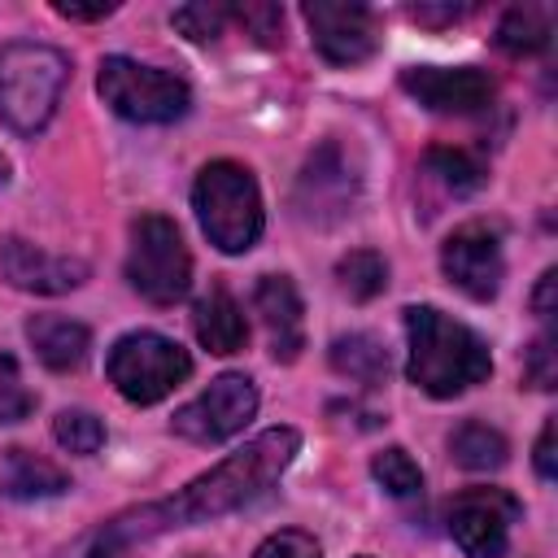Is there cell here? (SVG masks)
<instances>
[{"label": "cell", "mask_w": 558, "mask_h": 558, "mask_svg": "<svg viewBox=\"0 0 558 558\" xmlns=\"http://www.w3.org/2000/svg\"><path fill=\"white\" fill-rule=\"evenodd\" d=\"M296 449H301V432L296 427H266L244 449L222 458L214 471H205L187 488H179L174 497L135 506V510L109 519L100 527V536H96V549H126V545L148 541L157 532L187 527V523H209L218 514L244 510L248 501H257L292 466Z\"/></svg>", "instance_id": "cell-1"}, {"label": "cell", "mask_w": 558, "mask_h": 558, "mask_svg": "<svg viewBox=\"0 0 558 558\" xmlns=\"http://www.w3.org/2000/svg\"><path fill=\"white\" fill-rule=\"evenodd\" d=\"M405 375L427 397H458L493 375L488 344L458 318L440 314L436 305H410L405 310Z\"/></svg>", "instance_id": "cell-2"}, {"label": "cell", "mask_w": 558, "mask_h": 558, "mask_svg": "<svg viewBox=\"0 0 558 558\" xmlns=\"http://www.w3.org/2000/svg\"><path fill=\"white\" fill-rule=\"evenodd\" d=\"M70 61L52 44L13 39L0 48V122L17 135H35L61 105Z\"/></svg>", "instance_id": "cell-3"}, {"label": "cell", "mask_w": 558, "mask_h": 558, "mask_svg": "<svg viewBox=\"0 0 558 558\" xmlns=\"http://www.w3.org/2000/svg\"><path fill=\"white\" fill-rule=\"evenodd\" d=\"M192 209L201 231L222 253H248L262 235V192L240 161H209L192 183Z\"/></svg>", "instance_id": "cell-4"}, {"label": "cell", "mask_w": 558, "mask_h": 558, "mask_svg": "<svg viewBox=\"0 0 558 558\" xmlns=\"http://www.w3.org/2000/svg\"><path fill=\"white\" fill-rule=\"evenodd\" d=\"M96 92L100 100L126 118V122H179L192 105V92L179 74L157 70V65H140L131 57H105L100 74H96Z\"/></svg>", "instance_id": "cell-5"}, {"label": "cell", "mask_w": 558, "mask_h": 558, "mask_svg": "<svg viewBox=\"0 0 558 558\" xmlns=\"http://www.w3.org/2000/svg\"><path fill=\"white\" fill-rule=\"evenodd\" d=\"M126 283L153 301L174 305L192 288V257L179 235V227L166 214H144L131 222V248H126Z\"/></svg>", "instance_id": "cell-6"}, {"label": "cell", "mask_w": 558, "mask_h": 558, "mask_svg": "<svg viewBox=\"0 0 558 558\" xmlns=\"http://www.w3.org/2000/svg\"><path fill=\"white\" fill-rule=\"evenodd\" d=\"M105 371H109V384L131 405H153V401L170 397L192 375V357L179 340H170L161 331H126L109 349Z\"/></svg>", "instance_id": "cell-7"}, {"label": "cell", "mask_w": 558, "mask_h": 558, "mask_svg": "<svg viewBox=\"0 0 558 558\" xmlns=\"http://www.w3.org/2000/svg\"><path fill=\"white\" fill-rule=\"evenodd\" d=\"M257 414V388L248 375L227 371L218 375L201 397H192L187 405L174 410L170 432L192 440V445H218L231 440L235 432H244V423Z\"/></svg>", "instance_id": "cell-8"}, {"label": "cell", "mask_w": 558, "mask_h": 558, "mask_svg": "<svg viewBox=\"0 0 558 558\" xmlns=\"http://www.w3.org/2000/svg\"><path fill=\"white\" fill-rule=\"evenodd\" d=\"M301 17L310 26L314 48L331 65H357V61L375 57V48H379V13L371 4L310 0V4H301Z\"/></svg>", "instance_id": "cell-9"}, {"label": "cell", "mask_w": 558, "mask_h": 558, "mask_svg": "<svg viewBox=\"0 0 558 558\" xmlns=\"http://www.w3.org/2000/svg\"><path fill=\"white\" fill-rule=\"evenodd\" d=\"M523 506L506 488H466L449 506V536L466 558H501Z\"/></svg>", "instance_id": "cell-10"}, {"label": "cell", "mask_w": 558, "mask_h": 558, "mask_svg": "<svg viewBox=\"0 0 558 558\" xmlns=\"http://www.w3.org/2000/svg\"><path fill=\"white\" fill-rule=\"evenodd\" d=\"M440 270L471 301H493L497 288H501V275H506L497 227H488V222H462L440 244Z\"/></svg>", "instance_id": "cell-11"}, {"label": "cell", "mask_w": 558, "mask_h": 558, "mask_svg": "<svg viewBox=\"0 0 558 558\" xmlns=\"http://www.w3.org/2000/svg\"><path fill=\"white\" fill-rule=\"evenodd\" d=\"M401 87L432 113H480L497 96L493 74L475 65H410L401 70Z\"/></svg>", "instance_id": "cell-12"}, {"label": "cell", "mask_w": 558, "mask_h": 558, "mask_svg": "<svg viewBox=\"0 0 558 558\" xmlns=\"http://www.w3.org/2000/svg\"><path fill=\"white\" fill-rule=\"evenodd\" d=\"M353 196H357V174H353L344 148L323 144L318 153H310V161L296 179L301 214L314 218V222H331V218H344L353 209Z\"/></svg>", "instance_id": "cell-13"}, {"label": "cell", "mask_w": 558, "mask_h": 558, "mask_svg": "<svg viewBox=\"0 0 558 558\" xmlns=\"http://www.w3.org/2000/svg\"><path fill=\"white\" fill-rule=\"evenodd\" d=\"M0 270L13 288L22 292H35V296H61V292H74L83 279H87V266L78 257H61V253H48L31 240H17V235H4L0 240Z\"/></svg>", "instance_id": "cell-14"}, {"label": "cell", "mask_w": 558, "mask_h": 558, "mask_svg": "<svg viewBox=\"0 0 558 558\" xmlns=\"http://www.w3.org/2000/svg\"><path fill=\"white\" fill-rule=\"evenodd\" d=\"M253 310L270 336L275 362H296L305 349V310H301L296 283L288 275H262L253 292Z\"/></svg>", "instance_id": "cell-15"}, {"label": "cell", "mask_w": 558, "mask_h": 558, "mask_svg": "<svg viewBox=\"0 0 558 558\" xmlns=\"http://www.w3.org/2000/svg\"><path fill=\"white\" fill-rule=\"evenodd\" d=\"M26 340L48 371H78L87 362V349H92V331L65 314H31Z\"/></svg>", "instance_id": "cell-16"}, {"label": "cell", "mask_w": 558, "mask_h": 558, "mask_svg": "<svg viewBox=\"0 0 558 558\" xmlns=\"http://www.w3.org/2000/svg\"><path fill=\"white\" fill-rule=\"evenodd\" d=\"M192 331H196V340H201L209 353L227 357V353H240V349H244V340H248V318H244V310L235 305V296H231L227 288H209V292L192 305Z\"/></svg>", "instance_id": "cell-17"}, {"label": "cell", "mask_w": 558, "mask_h": 558, "mask_svg": "<svg viewBox=\"0 0 558 558\" xmlns=\"http://www.w3.org/2000/svg\"><path fill=\"white\" fill-rule=\"evenodd\" d=\"M70 488V475L31 453V449H9L4 462H0V493L13 497V501H44V497H61Z\"/></svg>", "instance_id": "cell-18"}, {"label": "cell", "mask_w": 558, "mask_h": 558, "mask_svg": "<svg viewBox=\"0 0 558 558\" xmlns=\"http://www.w3.org/2000/svg\"><path fill=\"white\" fill-rule=\"evenodd\" d=\"M388 366H392L388 362V349L375 336H366V331H349V336H336L331 340V371L344 375V379H353V384L375 388V384L388 379Z\"/></svg>", "instance_id": "cell-19"}, {"label": "cell", "mask_w": 558, "mask_h": 558, "mask_svg": "<svg viewBox=\"0 0 558 558\" xmlns=\"http://www.w3.org/2000/svg\"><path fill=\"white\" fill-rule=\"evenodd\" d=\"M449 453H453V462H458L462 471H497V466H506L510 445H506V436H501L497 427H488V423H480V418H466V423L449 436Z\"/></svg>", "instance_id": "cell-20"}, {"label": "cell", "mask_w": 558, "mask_h": 558, "mask_svg": "<svg viewBox=\"0 0 558 558\" xmlns=\"http://www.w3.org/2000/svg\"><path fill=\"white\" fill-rule=\"evenodd\" d=\"M549 9L545 4H514L506 9V17L497 22V48L510 57H527L541 52L549 44Z\"/></svg>", "instance_id": "cell-21"}, {"label": "cell", "mask_w": 558, "mask_h": 558, "mask_svg": "<svg viewBox=\"0 0 558 558\" xmlns=\"http://www.w3.org/2000/svg\"><path fill=\"white\" fill-rule=\"evenodd\" d=\"M336 279L353 301H371L388 288V262L375 248H353L336 262Z\"/></svg>", "instance_id": "cell-22"}, {"label": "cell", "mask_w": 558, "mask_h": 558, "mask_svg": "<svg viewBox=\"0 0 558 558\" xmlns=\"http://www.w3.org/2000/svg\"><path fill=\"white\" fill-rule=\"evenodd\" d=\"M423 170L427 174H436L449 192H475L480 183H484V166L471 157V153H462V148H427V157H423Z\"/></svg>", "instance_id": "cell-23"}, {"label": "cell", "mask_w": 558, "mask_h": 558, "mask_svg": "<svg viewBox=\"0 0 558 558\" xmlns=\"http://www.w3.org/2000/svg\"><path fill=\"white\" fill-rule=\"evenodd\" d=\"M371 475L379 480V488L388 493V497H418L423 493V471H418V462L405 453V449H384V453H375V462H371Z\"/></svg>", "instance_id": "cell-24"}, {"label": "cell", "mask_w": 558, "mask_h": 558, "mask_svg": "<svg viewBox=\"0 0 558 558\" xmlns=\"http://www.w3.org/2000/svg\"><path fill=\"white\" fill-rule=\"evenodd\" d=\"M52 436H57L61 449L87 458V453H96V449L105 445V423H100L92 410H61V414L52 418Z\"/></svg>", "instance_id": "cell-25"}, {"label": "cell", "mask_w": 558, "mask_h": 558, "mask_svg": "<svg viewBox=\"0 0 558 558\" xmlns=\"http://www.w3.org/2000/svg\"><path fill=\"white\" fill-rule=\"evenodd\" d=\"M187 39H196V44H209V39H218L222 35V26L231 22V9L227 4H183V9H174V17H170Z\"/></svg>", "instance_id": "cell-26"}, {"label": "cell", "mask_w": 558, "mask_h": 558, "mask_svg": "<svg viewBox=\"0 0 558 558\" xmlns=\"http://www.w3.org/2000/svg\"><path fill=\"white\" fill-rule=\"evenodd\" d=\"M35 410V392L22 384V371L9 353H0V423H22Z\"/></svg>", "instance_id": "cell-27"}, {"label": "cell", "mask_w": 558, "mask_h": 558, "mask_svg": "<svg viewBox=\"0 0 558 558\" xmlns=\"http://www.w3.org/2000/svg\"><path fill=\"white\" fill-rule=\"evenodd\" d=\"M523 375H527V384H532V388H541V392H549V388L558 384V349H554V336H549V331H545V336H536V340L527 344Z\"/></svg>", "instance_id": "cell-28"}, {"label": "cell", "mask_w": 558, "mask_h": 558, "mask_svg": "<svg viewBox=\"0 0 558 558\" xmlns=\"http://www.w3.org/2000/svg\"><path fill=\"white\" fill-rule=\"evenodd\" d=\"M231 22H240L244 31H253L262 44H275L283 35V9L279 4H235Z\"/></svg>", "instance_id": "cell-29"}, {"label": "cell", "mask_w": 558, "mask_h": 558, "mask_svg": "<svg viewBox=\"0 0 558 558\" xmlns=\"http://www.w3.org/2000/svg\"><path fill=\"white\" fill-rule=\"evenodd\" d=\"M253 558H323V549H318V541H314L310 532L283 527V532L266 536V541L257 545V554H253Z\"/></svg>", "instance_id": "cell-30"}, {"label": "cell", "mask_w": 558, "mask_h": 558, "mask_svg": "<svg viewBox=\"0 0 558 558\" xmlns=\"http://www.w3.org/2000/svg\"><path fill=\"white\" fill-rule=\"evenodd\" d=\"M554 432H558V423H554V418H545V427H541V436H536V453H532V462H536V475H541V480H554V475H558Z\"/></svg>", "instance_id": "cell-31"}, {"label": "cell", "mask_w": 558, "mask_h": 558, "mask_svg": "<svg viewBox=\"0 0 558 558\" xmlns=\"http://www.w3.org/2000/svg\"><path fill=\"white\" fill-rule=\"evenodd\" d=\"M52 9H57L61 17H70V22H105V17H109V13L118 9V4H113V0H96V4H74V0H57Z\"/></svg>", "instance_id": "cell-32"}, {"label": "cell", "mask_w": 558, "mask_h": 558, "mask_svg": "<svg viewBox=\"0 0 558 558\" xmlns=\"http://www.w3.org/2000/svg\"><path fill=\"white\" fill-rule=\"evenodd\" d=\"M554 288H558V270L549 266L541 279H536V292H532V310L541 318H554Z\"/></svg>", "instance_id": "cell-33"}, {"label": "cell", "mask_w": 558, "mask_h": 558, "mask_svg": "<svg viewBox=\"0 0 558 558\" xmlns=\"http://www.w3.org/2000/svg\"><path fill=\"white\" fill-rule=\"evenodd\" d=\"M410 17H414V22H458V17H466V9H462V4H445V9L414 4V9H410Z\"/></svg>", "instance_id": "cell-34"}, {"label": "cell", "mask_w": 558, "mask_h": 558, "mask_svg": "<svg viewBox=\"0 0 558 558\" xmlns=\"http://www.w3.org/2000/svg\"><path fill=\"white\" fill-rule=\"evenodd\" d=\"M87 558H122V549H96V545H92Z\"/></svg>", "instance_id": "cell-35"}, {"label": "cell", "mask_w": 558, "mask_h": 558, "mask_svg": "<svg viewBox=\"0 0 558 558\" xmlns=\"http://www.w3.org/2000/svg\"><path fill=\"white\" fill-rule=\"evenodd\" d=\"M4 183H9V157L0 153V187H4Z\"/></svg>", "instance_id": "cell-36"}, {"label": "cell", "mask_w": 558, "mask_h": 558, "mask_svg": "<svg viewBox=\"0 0 558 558\" xmlns=\"http://www.w3.org/2000/svg\"><path fill=\"white\" fill-rule=\"evenodd\" d=\"M183 558H214V554H183Z\"/></svg>", "instance_id": "cell-37"}, {"label": "cell", "mask_w": 558, "mask_h": 558, "mask_svg": "<svg viewBox=\"0 0 558 558\" xmlns=\"http://www.w3.org/2000/svg\"><path fill=\"white\" fill-rule=\"evenodd\" d=\"M357 558H366V554H357Z\"/></svg>", "instance_id": "cell-38"}]
</instances>
